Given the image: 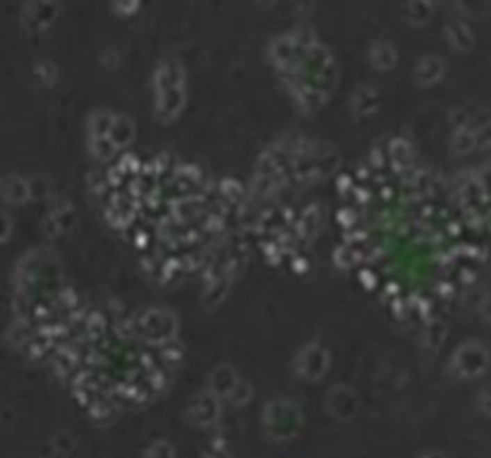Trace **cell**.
<instances>
[{"label": "cell", "mask_w": 491, "mask_h": 458, "mask_svg": "<svg viewBox=\"0 0 491 458\" xmlns=\"http://www.w3.org/2000/svg\"><path fill=\"white\" fill-rule=\"evenodd\" d=\"M22 17H24L26 29L41 31L56 22L58 3L56 0H26L22 8Z\"/></svg>", "instance_id": "6da1fadb"}, {"label": "cell", "mask_w": 491, "mask_h": 458, "mask_svg": "<svg viewBox=\"0 0 491 458\" xmlns=\"http://www.w3.org/2000/svg\"><path fill=\"white\" fill-rule=\"evenodd\" d=\"M446 36L456 48H470L472 46V29L460 19H453L446 24Z\"/></svg>", "instance_id": "7a4b0ae2"}, {"label": "cell", "mask_w": 491, "mask_h": 458, "mask_svg": "<svg viewBox=\"0 0 491 458\" xmlns=\"http://www.w3.org/2000/svg\"><path fill=\"white\" fill-rule=\"evenodd\" d=\"M369 61L379 70L391 68L393 63H396V48L388 44V41H376V44L369 48Z\"/></svg>", "instance_id": "3957f363"}, {"label": "cell", "mask_w": 491, "mask_h": 458, "mask_svg": "<svg viewBox=\"0 0 491 458\" xmlns=\"http://www.w3.org/2000/svg\"><path fill=\"white\" fill-rule=\"evenodd\" d=\"M441 74H444V63H441L436 56H427V58H422V61H419V65H417L419 82L431 84V82H436Z\"/></svg>", "instance_id": "277c9868"}, {"label": "cell", "mask_w": 491, "mask_h": 458, "mask_svg": "<svg viewBox=\"0 0 491 458\" xmlns=\"http://www.w3.org/2000/svg\"><path fill=\"white\" fill-rule=\"evenodd\" d=\"M431 10H434V3L431 0H408L405 5V15L412 24H424L431 17Z\"/></svg>", "instance_id": "5b68a950"}, {"label": "cell", "mask_w": 491, "mask_h": 458, "mask_svg": "<svg viewBox=\"0 0 491 458\" xmlns=\"http://www.w3.org/2000/svg\"><path fill=\"white\" fill-rule=\"evenodd\" d=\"M194 418H197L199 425H211L216 418H218V403L211 396H202L194 406Z\"/></svg>", "instance_id": "8992f818"}, {"label": "cell", "mask_w": 491, "mask_h": 458, "mask_svg": "<svg viewBox=\"0 0 491 458\" xmlns=\"http://www.w3.org/2000/svg\"><path fill=\"white\" fill-rule=\"evenodd\" d=\"M147 458H175V451H172L168 444H163V441H161V444L151 446Z\"/></svg>", "instance_id": "52a82bcc"}, {"label": "cell", "mask_w": 491, "mask_h": 458, "mask_svg": "<svg viewBox=\"0 0 491 458\" xmlns=\"http://www.w3.org/2000/svg\"><path fill=\"white\" fill-rule=\"evenodd\" d=\"M137 5H139V0H113V8H115L120 15L134 13V10H137Z\"/></svg>", "instance_id": "ba28073f"}, {"label": "cell", "mask_w": 491, "mask_h": 458, "mask_svg": "<svg viewBox=\"0 0 491 458\" xmlns=\"http://www.w3.org/2000/svg\"><path fill=\"white\" fill-rule=\"evenodd\" d=\"M482 403H484V408L491 413V389L489 391H484V398H482Z\"/></svg>", "instance_id": "9c48e42d"}, {"label": "cell", "mask_w": 491, "mask_h": 458, "mask_svg": "<svg viewBox=\"0 0 491 458\" xmlns=\"http://www.w3.org/2000/svg\"><path fill=\"white\" fill-rule=\"evenodd\" d=\"M422 458H444L441 454H427V456H422Z\"/></svg>", "instance_id": "30bf717a"}, {"label": "cell", "mask_w": 491, "mask_h": 458, "mask_svg": "<svg viewBox=\"0 0 491 458\" xmlns=\"http://www.w3.org/2000/svg\"><path fill=\"white\" fill-rule=\"evenodd\" d=\"M259 3H261V5H273L276 0H259Z\"/></svg>", "instance_id": "8fae6325"}, {"label": "cell", "mask_w": 491, "mask_h": 458, "mask_svg": "<svg viewBox=\"0 0 491 458\" xmlns=\"http://www.w3.org/2000/svg\"><path fill=\"white\" fill-rule=\"evenodd\" d=\"M431 3H434V0H431Z\"/></svg>", "instance_id": "7c38bea8"}]
</instances>
